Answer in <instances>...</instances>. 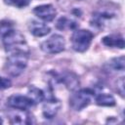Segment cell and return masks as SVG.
Returning a JSON list of instances; mask_svg holds the SVG:
<instances>
[{"label": "cell", "instance_id": "8fae6325", "mask_svg": "<svg viewBox=\"0 0 125 125\" xmlns=\"http://www.w3.org/2000/svg\"><path fill=\"white\" fill-rule=\"evenodd\" d=\"M96 103L99 105H105V106H111L114 105L115 101L112 96L106 95V94H100L96 98Z\"/></svg>", "mask_w": 125, "mask_h": 125}, {"label": "cell", "instance_id": "9a60e30c", "mask_svg": "<svg viewBox=\"0 0 125 125\" xmlns=\"http://www.w3.org/2000/svg\"><path fill=\"white\" fill-rule=\"evenodd\" d=\"M11 86V81L7 78H3V77H0V90L2 89H6V88H9Z\"/></svg>", "mask_w": 125, "mask_h": 125}, {"label": "cell", "instance_id": "52a82bcc", "mask_svg": "<svg viewBox=\"0 0 125 125\" xmlns=\"http://www.w3.org/2000/svg\"><path fill=\"white\" fill-rule=\"evenodd\" d=\"M60 102L56 99L48 100L43 106V113L47 118H52L60 108Z\"/></svg>", "mask_w": 125, "mask_h": 125}, {"label": "cell", "instance_id": "7c38bea8", "mask_svg": "<svg viewBox=\"0 0 125 125\" xmlns=\"http://www.w3.org/2000/svg\"><path fill=\"white\" fill-rule=\"evenodd\" d=\"M76 26H77V24L73 21H71V20H69V19H67L65 17L61 18L58 21V22H57V27L59 29H62V30H64V29H73Z\"/></svg>", "mask_w": 125, "mask_h": 125}, {"label": "cell", "instance_id": "4fadbf2b", "mask_svg": "<svg viewBox=\"0 0 125 125\" xmlns=\"http://www.w3.org/2000/svg\"><path fill=\"white\" fill-rule=\"evenodd\" d=\"M111 65L113 66L114 69H117V70H121L122 71L124 69V57L113 59L111 61Z\"/></svg>", "mask_w": 125, "mask_h": 125}, {"label": "cell", "instance_id": "6da1fadb", "mask_svg": "<svg viewBox=\"0 0 125 125\" xmlns=\"http://www.w3.org/2000/svg\"><path fill=\"white\" fill-rule=\"evenodd\" d=\"M28 52L25 51H14L10 52L6 62V71L12 76L20 75L27 64Z\"/></svg>", "mask_w": 125, "mask_h": 125}, {"label": "cell", "instance_id": "ba28073f", "mask_svg": "<svg viewBox=\"0 0 125 125\" xmlns=\"http://www.w3.org/2000/svg\"><path fill=\"white\" fill-rule=\"evenodd\" d=\"M29 29H30V32L35 36H44L48 34L50 31V28L46 24L38 21H34L30 23Z\"/></svg>", "mask_w": 125, "mask_h": 125}, {"label": "cell", "instance_id": "3957f363", "mask_svg": "<svg viewBox=\"0 0 125 125\" xmlns=\"http://www.w3.org/2000/svg\"><path fill=\"white\" fill-rule=\"evenodd\" d=\"M93 94L94 92L90 89H82L74 93L69 99L70 106L75 110H81L90 104Z\"/></svg>", "mask_w": 125, "mask_h": 125}, {"label": "cell", "instance_id": "5bb4252c", "mask_svg": "<svg viewBox=\"0 0 125 125\" xmlns=\"http://www.w3.org/2000/svg\"><path fill=\"white\" fill-rule=\"evenodd\" d=\"M5 2L9 5L15 6V7H24L29 3V0H5Z\"/></svg>", "mask_w": 125, "mask_h": 125}, {"label": "cell", "instance_id": "5b68a950", "mask_svg": "<svg viewBox=\"0 0 125 125\" xmlns=\"http://www.w3.org/2000/svg\"><path fill=\"white\" fill-rule=\"evenodd\" d=\"M34 104H35V102L31 98H28L25 96L14 95L8 99V105L13 108H16V109L26 110L27 108L33 106Z\"/></svg>", "mask_w": 125, "mask_h": 125}, {"label": "cell", "instance_id": "277c9868", "mask_svg": "<svg viewBox=\"0 0 125 125\" xmlns=\"http://www.w3.org/2000/svg\"><path fill=\"white\" fill-rule=\"evenodd\" d=\"M41 49L48 54L60 53L64 49V39L62 36L55 34L42 43Z\"/></svg>", "mask_w": 125, "mask_h": 125}, {"label": "cell", "instance_id": "7a4b0ae2", "mask_svg": "<svg viewBox=\"0 0 125 125\" xmlns=\"http://www.w3.org/2000/svg\"><path fill=\"white\" fill-rule=\"evenodd\" d=\"M92 38H93V34L89 30H85V29L76 30L71 38L73 49L77 52L86 51L91 44Z\"/></svg>", "mask_w": 125, "mask_h": 125}, {"label": "cell", "instance_id": "30bf717a", "mask_svg": "<svg viewBox=\"0 0 125 125\" xmlns=\"http://www.w3.org/2000/svg\"><path fill=\"white\" fill-rule=\"evenodd\" d=\"M20 111L14 113V115L11 117L12 123H18V124H28L31 123V116L29 113H27L24 109H19Z\"/></svg>", "mask_w": 125, "mask_h": 125}, {"label": "cell", "instance_id": "9c48e42d", "mask_svg": "<svg viewBox=\"0 0 125 125\" xmlns=\"http://www.w3.org/2000/svg\"><path fill=\"white\" fill-rule=\"evenodd\" d=\"M103 43L109 47H118L120 49L124 48V39L120 35H109L103 38Z\"/></svg>", "mask_w": 125, "mask_h": 125}, {"label": "cell", "instance_id": "2e32d148", "mask_svg": "<svg viewBox=\"0 0 125 125\" xmlns=\"http://www.w3.org/2000/svg\"><path fill=\"white\" fill-rule=\"evenodd\" d=\"M2 122H3V121H2V119H1V118H0V124H1V123H2Z\"/></svg>", "mask_w": 125, "mask_h": 125}, {"label": "cell", "instance_id": "8992f818", "mask_svg": "<svg viewBox=\"0 0 125 125\" xmlns=\"http://www.w3.org/2000/svg\"><path fill=\"white\" fill-rule=\"evenodd\" d=\"M34 14L41 20L45 21H51L56 16V10L52 5H41L37 6L33 10Z\"/></svg>", "mask_w": 125, "mask_h": 125}]
</instances>
